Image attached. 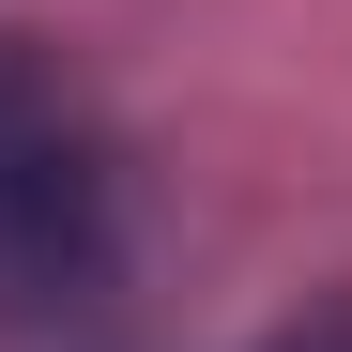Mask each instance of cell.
Segmentation results:
<instances>
[{"instance_id":"2","label":"cell","mask_w":352,"mask_h":352,"mask_svg":"<svg viewBox=\"0 0 352 352\" xmlns=\"http://www.w3.org/2000/svg\"><path fill=\"white\" fill-rule=\"evenodd\" d=\"M261 352H352V307H307V322H276Z\"/></svg>"},{"instance_id":"1","label":"cell","mask_w":352,"mask_h":352,"mask_svg":"<svg viewBox=\"0 0 352 352\" xmlns=\"http://www.w3.org/2000/svg\"><path fill=\"white\" fill-rule=\"evenodd\" d=\"M123 276V184L77 92H46L0 46V322H77Z\"/></svg>"}]
</instances>
